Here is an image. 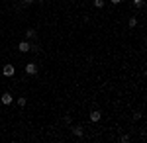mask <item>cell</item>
<instances>
[{"instance_id":"cell-1","label":"cell","mask_w":147,"mask_h":143,"mask_svg":"<svg viewBox=\"0 0 147 143\" xmlns=\"http://www.w3.org/2000/svg\"><path fill=\"white\" fill-rule=\"evenodd\" d=\"M14 75H16V67L12 65V63H8V65H4V67H2V77L12 78Z\"/></svg>"},{"instance_id":"cell-2","label":"cell","mask_w":147,"mask_h":143,"mask_svg":"<svg viewBox=\"0 0 147 143\" xmlns=\"http://www.w3.org/2000/svg\"><path fill=\"white\" fill-rule=\"evenodd\" d=\"M71 133L80 139V137H84V127H82V125H73V123H71Z\"/></svg>"},{"instance_id":"cell-3","label":"cell","mask_w":147,"mask_h":143,"mask_svg":"<svg viewBox=\"0 0 147 143\" xmlns=\"http://www.w3.org/2000/svg\"><path fill=\"white\" fill-rule=\"evenodd\" d=\"M0 102H2V106H10V104H14V96H12L10 92H4L0 96Z\"/></svg>"},{"instance_id":"cell-4","label":"cell","mask_w":147,"mask_h":143,"mask_svg":"<svg viewBox=\"0 0 147 143\" xmlns=\"http://www.w3.org/2000/svg\"><path fill=\"white\" fill-rule=\"evenodd\" d=\"M30 49H32L30 39H24V41H20V43H18V51H20V53H28Z\"/></svg>"},{"instance_id":"cell-5","label":"cell","mask_w":147,"mask_h":143,"mask_svg":"<svg viewBox=\"0 0 147 143\" xmlns=\"http://www.w3.org/2000/svg\"><path fill=\"white\" fill-rule=\"evenodd\" d=\"M37 71H39V69H37L35 63H28V65H26V75H28V77H35Z\"/></svg>"},{"instance_id":"cell-6","label":"cell","mask_w":147,"mask_h":143,"mask_svg":"<svg viewBox=\"0 0 147 143\" xmlns=\"http://www.w3.org/2000/svg\"><path fill=\"white\" fill-rule=\"evenodd\" d=\"M88 120H90L92 123H98V121L102 120V112L100 110H92L90 114H88Z\"/></svg>"},{"instance_id":"cell-7","label":"cell","mask_w":147,"mask_h":143,"mask_svg":"<svg viewBox=\"0 0 147 143\" xmlns=\"http://www.w3.org/2000/svg\"><path fill=\"white\" fill-rule=\"evenodd\" d=\"M35 35H37V32H35L34 28H28L26 30V39H35Z\"/></svg>"},{"instance_id":"cell-8","label":"cell","mask_w":147,"mask_h":143,"mask_svg":"<svg viewBox=\"0 0 147 143\" xmlns=\"http://www.w3.org/2000/svg\"><path fill=\"white\" fill-rule=\"evenodd\" d=\"M14 104H18L20 108H26V104H28V102H26V96H20L18 100H14Z\"/></svg>"},{"instance_id":"cell-9","label":"cell","mask_w":147,"mask_h":143,"mask_svg":"<svg viewBox=\"0 0 147 143\" xmlns=\"http://www.w3.org/2000/svg\"><path fill=\"white\" fill-rule=\"evenodd\" d=\"M131 4H134V8H143L145 6V0H131Z\"/></svg>"},{"instance_id":"cell-10","label":"cell","mask_w":147,"mask_h":143,"mask_svg":"<svg viewBox=\"0 0 147 143\" xmlns=\"http://www.w3.org/2000/svg\"><path fill=\"white\" fill-rule=\"evenodd\" d=\"M137 24H139V22H137V18H129V22H127V28H131V30H134Z\"/></svg>"},{"instance_id":"cell-11","label":"cell","mask_w":147,"mask_h":143,"mask_svg":"<svg viewBox=\"0 0 147 143\" xmlns=\"http://www.w3.org/2000/svg\"><path fill=\"white\" fill-rule=\"evenodd\" d=\"M120 141H122V143H127V141H129V135H127V133H122V135H120Z\"/></svg>"},{"instance_id":"cell-12","label":"cell","mask_w":147,"mask_h":143,"mask_svg":"<svg viewBox=\"0 0 147 143\" xmlns=\"http://www.w3.org/2000/svg\"><path fill=\"white\" fill-rule=\"evenodd\" d=\"M94 8H104V0H94Z\"/></svg>"},{"instance_id":"cell-13","label":"cell","mask_w":147,"mask_h":143,"mask_svg":"<svg viewBox=\"0 0 147 143\" xmlns=\"http://www.w3.org/2000/svg\"><path fill=\"white\" fill-rule=\"evenodd\" d=\"M63 121H65L67 125H71V123H73V120H71V116H65V118H63Z\"/></svg>"},{"instance_id":"cell-14","label":"cell","mask_w":147,"mask_h":143,"mask_svg":"<svg viewBox=\"0 0 147 143\" xmlns=\"http://www.w3.org/2000/svg\"><path fill=\"white\" fill-rule=\"evenodd\" d=\"M134 120H141V112H134Z\"/></svg>"},{"instance_id":"cell-15","label":"cell","mask_w":147,"mask_h":143,"mask_svg":"<svg viewBox=\"0 0 147 143\" xmlns=\"http://www.w3.org/2000/svg\"><path fill=\"white\" fill-rule=\"evenodd\" d=\"M35 0H24V4H26V6H30V4H34Z\"/></svg>"},{"instance_id":"cell-16","label":"cell","mask_w":147,"mask_h":143,"mask_svg":"<svg viewBox=\"0 0 147 143\" xmlns=\"http://www.w3.org/2000/svg\"><path fill=\"white\" fill-rule=\"evenodd\" d=\"M110 2H112L114 6H118V4H122V0H110Z\"/></svg>"},{"instance_id":"cell-17","label":"cell","mask_w":147,"mask_h":143,"mask_svg":"<svg viewBox=\"0 0 147 143\" xmlns=\"http://www.w3.org/2000/svg\"><path fill=\"white\" fill-rule=\"evenodd\" d=\"M37 2H43V0H37Z\"/></svg>"}]
</instances>
